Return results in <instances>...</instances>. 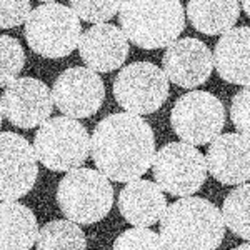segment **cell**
<instances>
[{"mask_svg":"<svg viewBox=\"0 0 250 250\" xmlns=\"http://www.w3.org/2000/svg\"><path fill=\"white\" fill-rule=\"evenodd\" d=\"M185 10L195 30L207 35H224L239 20L242 3L235 0H192Z\"/></svg>","mask_w":250,"mask_h":250,"instance_id":"obj_19","label":"cell"},{"mask_svg":"<svg viewBox=\"0 0 250 250\" xmlns=\"http://www.w3.org/2000/svg\"><path fill=\"white\" fill-rule=\"evenodd\" d=\"M23 34L35 54L45 59H62L77 48L83 32L79 15L68 5L43 2L32 10Z\"/></svg>","mask_w":250,"mask_h":250,"instance_id":"obj_5","label":"cell"},{"mask_svg":"<svg viewBox=\"0 0 250 250\" xmlns=\"http://www.w3.org/2000/svg\"><path fill=\"white\" fill-rule=\"evenodd\" d=\"M0 155V199L2 202H17L37 182L39 159L29 140L15 132H2Z\"/></svg>","mask_w":250,"mask_h":250,"instance_id":"obj_10","label":"cell"},{"mask_svg":"<svg viewBox=\"0 0 250 250\" xmlns=\"http://www.w3.org/2000/svg\"><path fill=\"white\" fill-rule=\"evenodd\" d=\"M0 250H30L39 239L34 212L20 202H2L0 207Z\"/></svg>","mask_w":250,"mask_h":250,"instance_id":"obj_18","label":"cell"},{"mask_svg":"<svg viewBox=\"0 0 250 250\" xmlns=\"http://www.w3.org/2000/svg\"><path fill=\"white\" fill-rule=\"evenodd\" d=\"M72 10L79 15V19L90 23H104L110 20L120 12L122 2H95V0H72L68 3Z\"/></svg>","mask_w":250,"mask_h":250,"instance_id":"obj_24","label":"cell"},{"mask_svg":"<svg viewBox=\"0 0 250 250\" xmlns=\"http://www.w3.org/2000/svg\"><path fill=\"white\" fill-rule=\"evenodd\" d=\"M235 250H250V242H245V244H242V245H239Z\"/></svg>","mask_w":250,"mask_h":250,"instance_id":"obj_28","label":"cell"},{"mask_svg":"<svg viewBox=\"0 0 250 250\" xmlns=\"http://www.w3.org/2000/svg\"><path fill=\"white\" fill-rule=\"evenodd\" d=\"M54 95L42 80L20 77L3 88L2 115L19 128H35L45 124L54 110Z\"/></svg>","mask_w":250,"mask_h":250,"instance_id":"obj_12","label":"cell"},{"mask_svg":"<svg viewBox=\"0 0 250 250\" xmlns=\"http://www.w3.org/2000/svg\"><path fill=\"white\" fill-rule=\"evenodd\" d=\"M230 119L237 130L250 139V85L244 87L232 97Z\"/></svg>","mask_w":250,"mask_h":250,"instance_id":"obj_25","label":"cell"},{"mask_svg":"<svg viewBox=\"0 0 250 250\" xmlns=\"http://www.w3.org/2000/svg\"><path fill=\"white\" fill-rule=\"evenodd\" d=\"M119 210L128 224L148 229L162 220L167 210V199L157 184L137 179L120 190Z\"/></svg>","mask_w":250,"mask_h":250,"instance_id":"obj_16","label":"cell"},{"mask_svg":"<svg viewBox=\"0 0 250 250\" xmlns=\"http://www.w3.org/2000/svg\"><path fill=\"white\" fill-rule=\"evenodd\" d=\"M242 10H245L247 17L250 19V0H245V2H242Z\"/></svg>","mask_w":250,"mask_h":250,"instance_id":"obj_27","label":"cell"},{"mask_svg":"<svg viewBox=\"0 0 250 250\" xmlns=\"http://www.w3.org/2000/svg\"><path fill=\"white\" fill-rule=\"evenodd\" d=\"M95 167L108 180L132 182L148 172L155 159L154 130L142 117L119 112L104 117L90 139Z\"/></svg>","mask_w":250,"mask_h":250,"instance_id":"obj_1","label":"cell"},{"mask_svg":"<svg viewBox=\"0 0 250 250\" xmlns=\"http://www.w3.org/2000/svg\"><path fill=\"white\" fill-rule=\"evenodd\" d=\"M222 215L237 237L250 242V184H242L229 192L222 205Z\"/></svg>","mask_w":250,"mask_h":250,"instance_id":"obj_21","label":"cell"},{"mask_svg":"<svg viewBox=\"0 0 250 250\" xmlns=\"http://www.w3.org/2000/svg\"><path fill=\"white\" fill-rule=\"evenodd\" d=\"M217 74L229 83L250 85V27L225 32L213 48Z\"/></svg>","mask_w":250,"mask_h":250,"instance_id":"obj_17","label":"cell"},{"mask_svg":"<svg viewBox=\"0 0 250 250\" xmlns=\"http://www.w3.org/2000/svg\"><path fill=\"white\" fill-rule=\"evenodd\" d=\"M0 10H2L0 27L12 29V27H19L20 23H27L32 14V5L29 0H2Z\"/></svg>","mask_w":250,"mask_h":250,"instance_id":"obj_26","label":"cell"},{"mask_svg":"<svg viewBox=\"0 0 250 250\" xmlns=\"http://www.w3.org/2000/svg\"><path fill=\"white\" fill-rule=\"evenodd\" d=\"M79 54L94 72H112L122 67L128 55V39L112 23L92 25L82 34Z\"/></svg>","mask_w":250,"mask_h":250,"instance_id":"obj_15","label":"cell"},{"mask_svg":"<svg viewBox=\"0 0 250 250\" xmlns=\"http://www.w3.org/2000/svg\"><path fill=\"white\" fill-rule=\"evenodd\" d=\"M207 162L202 152L185 142H170L155 154L152 164L155 184L173 197H190L207 179Z\"/></svg>","mask_w":250,"mask_h":250,"instance_id":"obj_7","label":"cell"},{"mask_svg":"<svg viewBox=\"0 0 250 250\" xmlns=\"http://www.w3.org/2000/svg\"><path fill=\"white\" fill-rule=\"evenodd\" d=\"M0 85L7 88L15 82L25 63V52L22 43L10 35L0 37Z\"/></svg>","mask_w":250,"mask_h":250,"instance_id":"obj_22","label":"cell"},{"mask_svg":"<svg viewBox=\"0 0 250 250\" xmlns=\"http://www.w3.org/2000/svg\"><path fill=\"white\" fill-rule=\"evenodd\" d=\"M119 22L132 43L154 50L179 40L185 29V14L177 0H128L122 2Z\"/></svg>","mask_w":250,"mask_h":250,"instance_id":"obj_3","label":"cell"},{"mask_svg":"<svg viewBox=\"0 0 250 250\" xmlns=\"http://www.w3.org/2000/svg\"><path fill=\"white\" fill-rule=\"evenodd\" d=\"M90 139L87 128L72 117H52L34 135V150L39 162L52 172L80 168L88 159Z\"/></svg>","mask_w":250,"mask_h":250,"instance_id":"obj_6","label":"cell"},{"mask_svg":"<svg viewBox=\"0 0 250 250\" xmlns=\"http://www.w3.org/2000/svg\"><path fill=\"white\" fill-rule=\"evenodd\" d=\"M170 124L182 142L193 147L210 144L225 127L224 104L210 92L192 90L175 102Z\"/></svg>","mask_w":250,"mask_h":250,"instance_id":"obj_8","label":"cell"},{"mask_svg":"<svg viewBox=\"0 0 250 250\" xmlns=\"http://www.w3.org/2000/svg\"><path fill=\"white\" fill-rule=\"evenodd\" d=\"M112 250H167L160 235L145 227H134L120 233Z\"/></svg>","mask_w":250,"mask_h":250,"instance_id":"obj_23","label":"cell"},{"mask_svg":"<svg viewBox=\"0 0 250 250\" xmlns=\"http://www.w3.org/2000/svg\"><path fill=\"white\" fill-rule=\"evenodd\" d=\"M57 204L68 220L90 225L104 220L114 205V188L102 172L80 167L63 175L57 187Z\"/></svg>","mask_w":250,"mask_h":250,"instance_id":"obj_4","label":"cell"},{"mask_svg":"<svg viewBox=\"0 0 250 250\" xmlns=\"http://www.w3.org/2000/svg\"><path fill=\"white\" fill-rule=\"evenodd\" d=\"M114 97L128 114H154L168 97V79L155 63L134 62L115 77Z\"/></svg>","mask_w":250,"mask_h":250,"instance_id":"obj_9","label":"cell"},{"mask_svg":"<svg viewBox=\"0 0 250 250\" xmlns=\"http://www.w3.org/2000/svg\"><path fill=\"white\" fill-rule=\"evenodd\" d=\"M162 65L167 79L184 88H195L208 80L213 70V54L202 40L184 37L167 47Z\"/></svg>","mask_w":250,"mask_h":250,"instance_id":"obj_13","label":"cell"},{"mask_svg":"<svg viewBox=\"0 0 250 250\" xmlns=\"http://www.w3.org/2000/svg\"><path fill=\"white\" fill-rule=\"evenodd\" d=\"M225 227L215 204L202 197H184L167 207L159 235L167 250H217Z\"/></svg>","mask_w":250,"mask_h":250,"instance_id":"obj_2","label":"cell"},{"mask_svg":"<svg viewBox=\"0 0 250 250\" xmlns=\"http://www.w3.org/2000/svg\"><path fill=\"white\" fill-rule=\"evenodd\" d=\"M37 250H87L85 233L72 220H52L40 229Z\"/></svg>","mask_w":250,"mask_h":250,"instance_id":"obj_20","label":"cell"},{"mask_svg":"<svg viewBox=\"0 0 250 250\" xmlns=\"http://www.w3.org/2000/svg\"><path fill=\"white\" fill-rule=\"evenodd\" d=\"M55 107L65 117L85 119L99 112L105 99V85L88 67H72L55 79L52 87Z\"/></svg>","mask_w":250,"mask_h":250,"instance_id":"obj_11","label":"cell"},{"mask_svg":"<svg viewBox=\"0 0 250 250\" xmlns=\"http://www.w3.org/2000/svg\"><path fill=\"white\" fill-rule=\"evenodd\" d=\"M207 170L224 185L250 180V139L242 134H222L212 140L205 155Z\"/></svg>","mask_w":250,"mask_h":250,"instance_id":"obj_14","label":"cell"}]
</instances>
